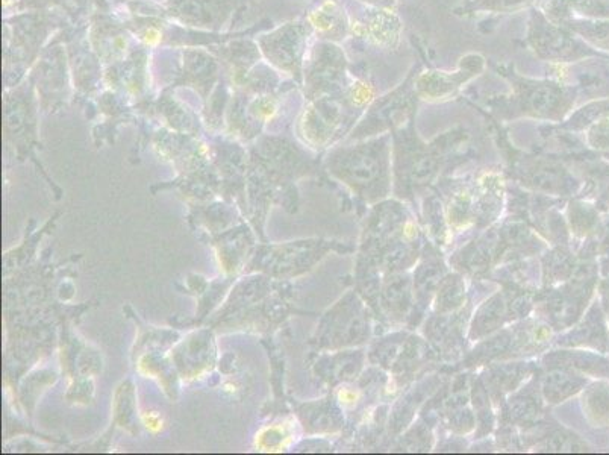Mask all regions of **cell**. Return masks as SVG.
Returning <instances> with one entry per match:
<instances>
[{"mask_svg": "<svg viewBox=\"0 0 609 455\" xmlns=\"http://www.w3.org/2000/svg\"><path fill=\"white\" fill-rule=\"evenodd\" d=\"M502 75L510 79L511 93L500 99L502 107L499 105L496 110L508 111L511 116L560 122L575 105V88L563 82L525 78L506 70H502Z\"/></svg>", "mask_w": 609, "mask_h": 455, "instance_id": "obj_1", "label": "cell"}, {"mask_svg": "<svg viewBox=\"0 0 609 455\" xmlns=\"http://www.w3.org/2000/svg\"><path fill=\"white\" fill-rule=\"evenodd\" d=\"M526 41L535 57L547 63H573L594 54L578 35L550 20L541 10L531 11Z\"/></svg>", "mask_w": 609, "mask_h": 455, "instance_id": "obj_2", "label": "cell"}, {"mask_svg": "<svg viewBox=\"0 0 609 455\" xmlns=\"http://www.w3.org/2000/svg\"><path fill=\"white\" fill-rule=\"evenodd\" d=\"M344 169L367 195H382L391 169V140L385 134L367 140L344 154Z\"/></svg>", "mask_w": 609, "mask_h": 455, "instance_id": "obj_3", "label": "cell"}, {"mask_svg": "<svg viewBox=\"0 0 609 455\" xmlns=\"http://www.w3.org/2000/svg\"><path fill=\"white\" fill-rule=\"evenodd\" d=\"M416 73H411L402 85L391 91L384 98H379L367 111L366 120L360 126L363 135L384 134L388 129L405 125L413 119L414 110L417 105V91L414 87Z\"/></svg>", "mask_w": 609, "mask_h": 455, "instance_id": "obj_4", "label": "cell"}, {"mask_svg": "<svg viewBox=\"0 0 609 455\" xmlns=\"http://www.w3.org/2000/svg\"><path fill=\"white\" fill-rule=\"evenodd\" d=\"M485 70V58L469 54L461 58L455 70H425L417 73L414 87L417 96L426 101H447L455 98L464 85L478 78Z\"/></svg>", "mask_w": 609, "mask_h": 455, "instance_id": "obj_5", "label": "cell"}, {"mask_svg": "<svg viewBox=\"0 0 609 455\" xmlns=\"http://www.w3.org/2000/svg\"><path fill=\"white\" fill-rule=\"evenodd\" d=\"M346 73L344 52L332 43L320 44L308 69L307 82L316 93H332L344 87Z\"/></svg>", "mask_w": 609, "mask_h": 455, "instance_id": "obj_6", "label": "cell"}, {"mask_svg": "<svg viewBox=\"0 0 609 455\" xmlns=\"http://www.w3.org/2000/svg\"><path fill=\"white\" fill-rule=\"evenodd\" d=\"M357 34L376 48L394 49L399 44L402 25L391 8H376L361 25H357Z\"/></svg>", "mask_w": 609, "mask_h": 455, "instance_id": "obj_7", "label": "cell"}, {"mask_svg": "<svg viewBox=\"0 0 609 455\" xmlns=\"http://www.w3.org/2000/svg\"><path fill=\"white\" fill-rule=\"evenodd\" d=\"M540 10L556 23L609 19V0H543Z\"/></svg>", "mask_w": 609, "mask_h": 455, "instance_id": "obj_8", "label": "cell"}, {"mask_svg": "<svg viewBox=\"0 0 609 455\" xmlns=\"http://www.w3.org/2000/svg\"><path fill=\"white\" fill-rule=\"evenodd\" d=\"M311 28L331 41L343 40L350 31L349 20L335 0H326L310 16Z\"/></svg>", "mask_w": 609, "mask_h": 455, "instance_id": "obj_9", "label": "cell"}, {"mask_svg": "<svg viewBox=\"0 0 609 455\" xmlns=\"http://www.w3.org/2000/svg\"><path fill=\"white\" fill-rule=\"evenodd\" d=\"M535 0H464L455 7L453 14L461 17L479 16V14L519 13L532 7Z\"/></svg>", "mask_w": 609, "mask_h": 455, "instance_id": "obj_10", "label": "cell"}, {"mask_svg": "<svg viewBox=\"0 0 609 455\" xmlns=\"http://www.w3.org/2000/svg\"><path fill=\"white\" fill-rule=\"evenodd\" d=\"M593 48L609 51V19H572L560 23Z\"/></svg>", "mask_w": 609, "mask_h": 455, "instance_id": "obj_11", "label": "cell"}, {"mask_svg": "<svg viewBox=\"0 0 609 455\" xmlns=\"http://www.w3.org/2000/svg\"><path fill=\"white\" fill-rule=\"evenodd\" d=\"M609 110V102H593V104L585 105L581 110L576 111L575 114H572L569 122L566 123V128L569 129H581L584 126L590 125L591 120L594 117L600 116V114H605L606 111Z\"/></svg>", "mask_w": 609, "mask_h": 455, "instance_id": "obj_12", "label": "cell"}, {"mask_svg": "<svg viewBox=\"0 0 609 455\" xmlns=\"http://www.w3.org/2000/svg\"><path fill=\"white\" fill-rule=\"evenodd\" d=\"M464 296V287L460 281H449L444 284L443 289L438 293V305L441 310H453L456 305H460L461 299Z\"/></svg>", "mask_w": 609, "mask_h": 455, "instance_id": "obj_13", "label": "cell"}, {"mask_svg": "<svg viewBox=\"0 0 609 455\" xmlns=\"http://www.w3.org/2000/svg\"><path fill=\"white\" fill-rule=\"evenodd\" d=\"M591 145L596 148H608L609 145V122L603 120V122L597 123L591 128L590 134H588Z\"/></svg>", "mask_w": 609, "mask_h": 455, "instance_id": "obj_14", "label": "cell"}, {"mask_svg": "<svg viewBox=\"0 0 609 455\" xmlns=\"http://www.w3.org/2000/svg\"><path fill=\"white\" fill-rule=\"evenodd\" d=\"M363 2L375 8H391L396 4V0H363Z\"/></svg>", "mask_w": 609, "mask_h": 455, "instance_id": "obj_15", "label": "cell"}]
</instances>
